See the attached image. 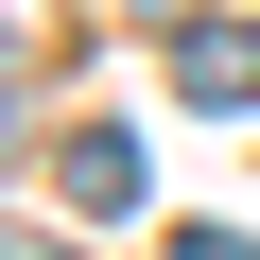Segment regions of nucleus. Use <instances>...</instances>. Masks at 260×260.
<instances>
[{"instance_id":"f257e3e1","label":"nucleus","mask_w":260,"mask_h":260,"mask_svg":"<svg viewBox=\"0 0 260 260\" xmlns=\"http://www.w3.org/2000/svg\"><path fill=\"white\" fill-rule=\"evenodd\" d=\"M52 191H70L87 225H139V191H156V156L121 139V121H87V139H52Z\"/></svg>"},{"instance_id":"f03ea898","label":"nucleus","mask_w":260,"mask_h":260,"mask_svg":"<svg viewBox=\"0 0 260 260\" xmlns=\"http://www.w3.org/2000/svg\"><path fill=\"white\" fill-rule=\"evenodd\" d=\"M174 87L243 121V104H260V18H191V35H174Z\"/></svg>"},{"instance_id":"7ed1b4c3","label":"nucleus","mask_w":260,"mask_h":260,"mask_svg":"<svg viewBox=\"0 0 260 260\" xmlns=\"http://www.w3.org/2000/svg\"><path fill=\"white\" fill-rule=\"evenodd\" d=\"M18 70H52V18H35V0H0V87H18Z\"/></svg>"},{"instance_id":"20e7f679","label":"nucleus","mask_w":260,"mask_h":260,"mask_svg":"<svg viewBox=\"0 0 260 260\" xmlns=\"http://www.w3.org/2000/svg\"><path fill=\"white\" fill-rule=\"evenodd\" d=\"M0 260H70V243H18V225H0Z\"/></svg>"},{"instance_id":"39448f33","label":"nucleus","mask_w":260,"mask_h":260,"mask_svg":"<svg viewBox=\"0 0 260 260\" xmlns=\"http://www.w3.org/2000/svg\"><path fill=\"white\" fill-rule=\"evenodd\" d=\"M121 18H191V0H121Z\"/></svg>"}]
</instances>
